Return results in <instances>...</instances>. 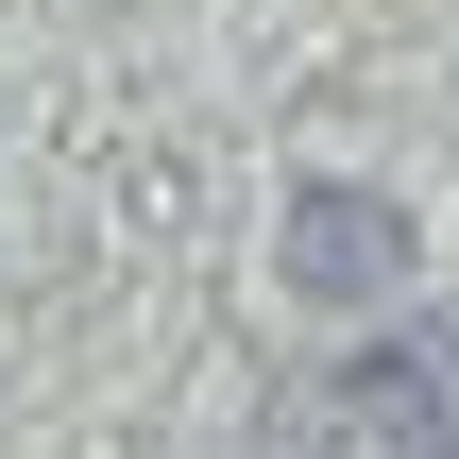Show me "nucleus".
<instances>
[{
  "label": "nucleus",
  "instance_id": "f257e3e1",
  "mask_svg": "<svg viewBox=\"0 0 459 459\" xmlns=\"http://www.w3.org/2000/svg\"><path fill=\"white\" fill-rule=\"evenodd\" d=\"M290 290H307V307H375V290H409V204H375V187H307V204H290Z\"/></svg>",
  "mask_w": 459,
  "mask_h": 459
}]
</instances>
